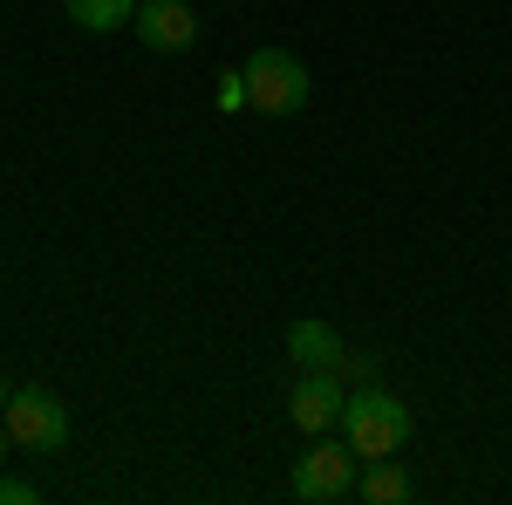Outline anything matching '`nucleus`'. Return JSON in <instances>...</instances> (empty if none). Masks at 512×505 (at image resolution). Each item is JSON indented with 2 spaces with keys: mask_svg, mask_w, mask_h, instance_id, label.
<instances>
[{
  "mask_svg": "<svg viewBox=\"0 0 512 505\" xmlns=\"http://www.w3.org/2000/svg\"><path fill=\"white\" fill-rule=\"evenodd\" d=\"M410 410H403V396H390V389L362 383L349 389V403H342V437L355 444V458H396L403 444H410Z\"/></svg>",
  "mask_w": 512,
  "mask_h": 505,
  "instance_id": "nucleus-1",
  "label": "nucleus"
},
{
  "mask_svg": "<svg viewBox=\"0 0 512 505\" xmlns=\"http://www.w3.org/2000/svg\"><path fill=\"white\" fill-rule=\"evenodd\" d=\"M239 69H246V110H260V117H294L308 103V69L287 48H253Z\"/></svg>",
  "mask_w": 512,
  "mask_h": 505,
  "instance_id": "nucleus-2",
  "label": "nucleus"
},
{
  "mask_svg": "<svg viewBox=\"0 0 512 505\" xmlns=\"http://www.w3.org/2000/svg\"><path fill=\"white\" fill-rule=\"evenodd\" d=\"M355 478H362L355 444L321 437V444H308V451L294 458V499H301V505H335V499H349V492H355Z\"/></svg>",
  "mask_w": 512,
  "mask_h": 505,
  "instance_id": "nucleus-3",
  "label": "nucleus"
},
{
  "mask_svg": "<svg viewBox=\"0 0 512 505\" xmlns=\"http://www.w3.org/2000/svg\"><path fill=\"white\" fill-rule=\"evenodd\" d=\"M0 417H7V437H14L21 451H41V458H48V451L69 444V403H62L55 389H14Z\"/></svg>",
  "mask_w": 512,
  "mask_h": 505,
  "instance_id": "nucleus-4",
  "label": "nucleus"
},
{
  "mask_svg": "<svg viewBox=\"0 0 512 505\" xmlns=\"http://www.w3.org/2000/svg\"><path fill=\"white\" fill-rule=\"evenodd\" d=\"M342 403H349V383H342L335 369H301V383L287 396V417H294V430L321 437V430L342 424Z\"/></svg>",
  "mask_w": 512,
  "mask_h": 505,
  "instance_id": "nucleus-5",
  "label": "nucleus"
},
{
  "mask_svg": "<svg viewBox=\"0 0 512 505\" xmlns=\"http://www.w3.org/2000/svg\"><path fill=\"white\" fill-rule=\"evenodd\" d=\"M130 28H137V41L151 55H185L198 41V14H192V0H137Z\"/></svg>",
  "mask_w": 512,
  "mask_h": 505,
  "instance_id": "nucleus-6",
  "label": "nucleus"
},
{
  "mask_svg": "<svg viewBox=\"0 0 512 505\" xmlns=\"http://www.w3.org/2000/svg\"><path fill=\"white\" fill-rule=\"evenodd\" d=\"M287 355H294L301 369H335V376L349 369V342H342V335H335L328 321H315V314L287 328Z\"/></svg>",
  "mask_w": 512,
  "mask_h": 505,
  "instance_id": "nucleus-7",
  "label": "nucleus"
},
{
  "mask_svg": "<svg viewBox=\"0 0 512 505\" xmlns=\"http://www.w3.org/2000/svg\"><path fill=\"white\" fill-rule=\"evenodd\" d=\"M355 499H369V505H396V499H410V465H396V458H362Z\"/></svg>",
  "mask_w": 512,
  "mask_h": 505,
  "instance_id": "nucleus-8",
  "label": "nucleus"
},
{
  "mask_svg": "<svg viewBox=\"0 0 512 505\" xmlns=\"http://www.w3.org/2000/svg\"><path fill=\"white\" fill-rule=\"evenodd\" d=\"M69 7V21L89 28V35H110V28H130V14H137V0H62Z\"/></svg>",
  "mask_w": 512,
  "mask_h": 505,
  "instance_id": "nucleus-9",
  "label": "nucleus"
},
{
  "mask_svg": "<svg viewBox=\"0 0 512 505\" xmlns=\"http://www.w3.org/2000/svg\"><path fill=\"white\" fill-rule=\"evenodd\" d=\"M212 103H219L226 117H239V110H246V69H226V76H219V96H212Z\"/></svg>",
  "mask_w": 512,
  "mask_h": 505,
  "instance_id": "nucleus-10",
  "label": "nucleus"
},
{
  "mask_svg": "<svg viewBox=\"0 0 512 505\" xmlns=\"http://www.w3.org/2000/svg\"><path fill=\"white\" fill-rule=\"evenodd\" d=\"M41 485H28V478H0V505H35Z\"/></svg>",
  "mask_w": 512,
  "mask_h": 505,
  "instance_id": "nucleus-11",
  "label": "nucleus"
},
{
  "mask_svg": "<svg viewBox=\"0 0 512 505\" xmlns=\"http://www.w3.org/2000/svg\"><path fill=\"white\" fill-rule=\"evenodd\" d=\"M7 444H14V437H7V417H0V465H7Z\"/></svg>",
  "mask_w": 512,
  "mask_h": 505,
  "instance_id": "nucleus-12",
  "label": "nucleus"
},
{
  "mask_svg": "<svg viewBox=\"0 0 512 505\" xmlns=\"http://www.w3.org/2000/svg\"><path fill=\"white\" fill-rule=\"evenodd\" d=\"M7 396H14V383H7V376H0V410H7Z\"/></svg>",
  "mask_w": 512,
  "mask_h": 505,
  "instance_id": "nucleus-13",
  "label": "nucleus"
}]
</instances>
